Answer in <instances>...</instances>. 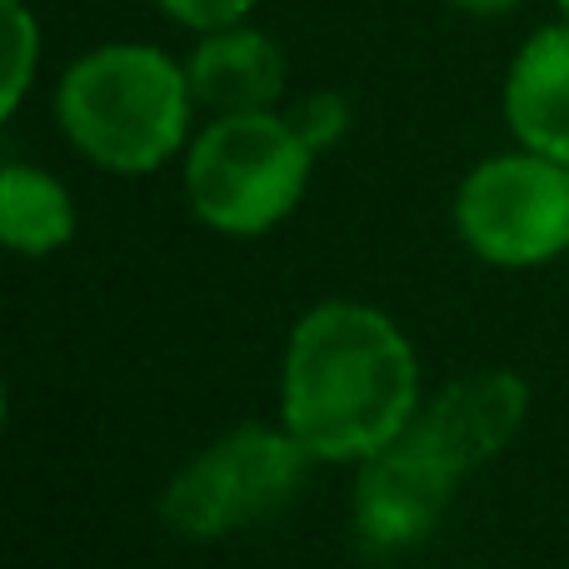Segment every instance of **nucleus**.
<instances>
[{
	"label": "nucleus",
	"mask_w": 569,
	"mask_h": 569,
	"mask_svg": "<svg viewBox=\"0 0 569 569\" xmlns=\"http://www.w3.org/2000/svg\"><path fill=\"white\" fill-rule=\"evenodd\" d=\"M420 415V360L385 310L325 300L300 315L280 365V425L330 465L390 450Z\"/></svg>",
	"instance_id": "nucleus-1"
},
{
	"label": "nucleus",
	"mask_w": 569,
	"mask_h": 569,
	"mask_svg": "<svg viewBox=\"0 0 569 569\" xmlns=\"http://www.w3.org/2000/svg\"><path fill=\"white\" fill-rule=\"evenodd\" d=\"M186 60L150 40L90 46L56 80V126L96 170L150 176L196 140Z\"/></svg>",
	"instance_id": "nucleus-2"
},
{
	"label": "nucleus",
	"mask_w": 569,
	"mask_h": 569,
	"mask_svg": "<svg viewBox=\"0 0 569 569\" xmlns=\"http://www.w3.org/2000/svg\"><path fill=\"white\" fill-rule=\"evenodd\" d=\"M315 150L290 110L216 116L180 156V190L190 216L230 240L270 236L295 216L315 176Z\"/></svg>",
	"instance_id": "nucleus-3"
},
{
	"label": "nucleus",
	"mask_w": 569,
	"mask_h": 569,
	"mask_svg": "<svg viewBox=\"0 0 569 569\" xmlns=\"http://www.w3.org/2000/svg\"><path fill=\"white\" fill-rule=\"evenodd\" d=\"M315 455L284 425H240L190 455L160 495V520L180 540H226L280 515L300 495Z\"/></svg>",
	"instance_id": "nucleus-4"
},
{
	"label": "nucleus",
	"mask_w": 569,
	"mask_h": 569,
	"mask_svg": "<svg viewBox=\"0 0 569 569\" xmlns=\"http://www.w3.org/2000/svg\"><path fill=\"white\" fill-rule=\"evenodd\" d=\"M455 236L500 270L560 260L569 250V166L525 146L470 166L455 190Z\"/></svg>",
	"instance_id": "nucleus-5"
},
{
	"label": "nucleus",
	"mask_w": 569,
	"mask_h": 569,
	"mask_svg": "<svg viewBox=\"0 0 569 569\" xmlns=\"http://www.w3.org/2000/svg\"><path fill=\"white\" fill-rule=\"evenodd\" d=\"M460 480L465 475H455L440 455H430L410 435H400L390 450L360 460V480H355L350 500L355 540L375 555L415 550L445 520Z\"/></svg>",
	"instance_id": "nucleus-6"
},
{
	"label": "nucleus",
	"mask_w": 569,
	"mask_h": 569,
	"mask_svg": "<svg viewBox=\"0 0 569 569\" xmlns=\"http://www.w3.org/2000/svg\"><path fill=\"white\" fill-rule=\"evenodd\" d=\"M530 415V385L515 370H470L455 375L435 400L420 405L410 435L430 455H440L455 475H470L490 465L505 445L520 435Z\"/></svg>",
	"instance_id": "nucleus-7"
},
{
	"label": "nucleus",
	"mask_w": 569,
	"mask_h": 569,
	"mask_svg": "<svg viewBox=\"0 0 569 569\" xmlns=\"http://www.w3.org/2000/svg\"><path fill=\"white\" fill-rule=\"evenodd\" d=\"M186 76L190 96L206 110V120L216 116H256V110H284V86H290V60H284L280 40L260 26H226L196 36V46L186 50Z\"/></svg>",
	"instance_id": "nucleus-8"
},
{
	"label": "nucleus",
	"mask_w": 569,
	"mask_h": 569,
	"mask_svg": "<svg viewBox=\"0 0 569 569\" xmlns=\"http://www.w3.org/2000/svg\"><path fill=\"white\" fill-rule=\"evenodd\" d=\"M500 110L515 146L569 166V20L530 30L510 56Z\"/></svg>",
	"instance_id": "nucleus-9"
},
{
	"label": "nucleus",
	"mask_w": 569,
	"mask_h": 569,
	"mask_svg": "<svg viewBox=\"0 0 569 569\" xmlns=\"http://www.w3.org/2000/svg\"><path fill=\"white\" fill-rule=\"evenodd\" d=\"M76 200L50 170L6 160L0 170V240L16 256H56L76 240Z\"/></svg>",
	"instance_id": "nucleus-10"
},
{
	"label": "nucleus",
	"mask_w": 569,
	"mask_h": 569,
	"mask_svg": "<svg viewBox=\"0 0 569 569\" xmlns=\"http://www.w3.org/2000/svg\"><path fill=\"white\" fill-rule=\"evenodd\" d=\"M6 6V76H0V116H16L26 106L40 70V20L30 0H0Z\"/></svg>",
	"instance_id": "nucleus-11"
},
{
	"label": "nucleus",
	"mask_w": 569,
	"mask_h": 569,
	"mask_svg": "<svg viewBox=\"0 0 569 569\" xmlns=\"http://www.w3.org/2000/svg\"><path fill=\"white\" fill-rule=\"evenodd\" d=\"M290 120H295V130L310 140L315 156H325V150H335L345 140V130H350V100L335 96V90H315V96L295 100Z\"/></svg>",
	"instance_id": "nucleus-12"
},
{
	"label": "nucleus",
	"mask_w": 569,
	"mask_h": 569,
	"mask_svg": "<svg viewBox=\"0 0 569 569\" xmlns=\"http://www.w3.org/2000/svg\"><path fill=\"white\" fill-rule=\"evenodd\" d=\"M156 6L180 30H190V36H210V30H226V26H246L260 0H156Z\"/></svg>",
	"instance_id": "nucleus-13"
},
{
	"label": "nucleus",
	"mask_w": 569,
	"mask_h": 569,
	"mask_svg": "<svg viewBox=\"0 0 569 569\" xmlns=\"http://www.w3.org/2000/svg\"><path fill=\"white\" fill-rule=\"evenodd\" d=\"M450 10H465V16H480V20H490V16H510L520 0H445Z\"/></svg>",
	"instance_id": "nucleus-14"
},
{
	"label": "nucleus",
	"mask_w": 569,
	"mask_h": 569,
	"mask_svg": "<svg viewBox=\"0 0 569 569\" xmlns=\"http://www.w3.org/2000/svg\"><path fill=\"white\" fill-rule=\"evenodd\" d=\"M555 10H560V20H569V0H555Z\"/></svg>",
	"instance_id": "nucleus-15"
}]
</instances>
